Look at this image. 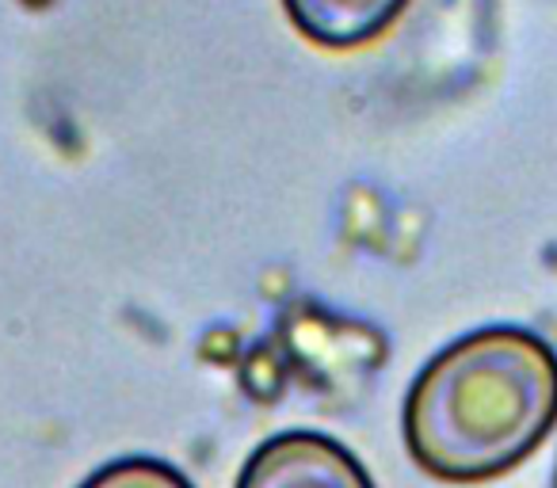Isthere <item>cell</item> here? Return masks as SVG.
I'll use <instances>...</instances> for the list:
<instances>
[{
  "instance_id": "1",
  "label": "cell",
  "mask_w": 557,
  "mask_h": 488,
  "mask_svg": "<svg viewBox=\"0 0 557 488\" xmlns=\"http://www.w3.org/2000/svg\"><path fill=\"white\" fill-rule=\"evenodd\" d=\"M557 427V351L493 325L443 348L405 397V442L424 473L478 485L516 470Z\"/></svg>"
},
{
  "instance_id": "5",
  "label": "cell",
  "mask_w": 557,
  "mask_h": 488,
  "mask_svg": "<svg viewBox=\"0 0 557 488\" xmlns=\"http://www.w3.org/2000/svg\"><path fill=\"white\" fill-rule=\"evenodd\" d=\"M554 488H557V480H554Z\"/></svg>"
},
{
  "instance_id": "4",
  "label": "cell",
  "mask_w": 557,
  "mask_h": 488,
  "mask_svg": "<svg viewBox=\"0 0 557 488\" xmlns=\"http://www.w3.org/2000/svg\"><path fill=\"white\" fill-rule=\"evenodd\" d=\"M81 488H191V480L157 458H119L92 473Z\"/></svg>"
},
{
  "instance_id": "2",
  "label": "cell",
  "mask_w": 557,
  "mask_h": 488,
  "mask_svg": "<svg viewBox=\"0 0 557 488\" xmlns=\"http://www.w3.org/2000/svg\"><path fill=\"white\" fill-rule=\"evenodd\" d=\"M237 488H374L348 447L321 431H283L248 454Z\"/></svg>"
},
{
  "instance_id": "3",
  "label": "cell",
  "mask_w": 557,
  "mask_h": 488,
  "mask_svg": "<svg viewBox=\"0 0 557 488\" xmlns=\"http://www.w3.org/2000/svg\"><path fill=\"white\" fill-rule=\"evenodd\" d=\"M283 9L310 42L325 50H351L389 32L409 0H283Z\"/></svg>"
}]
</instances>
